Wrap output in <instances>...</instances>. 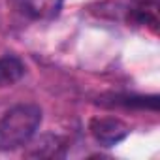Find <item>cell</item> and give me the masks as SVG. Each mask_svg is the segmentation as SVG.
<instances>
[{"mask_svg":"<svg viewBox=\"0 0 160 160\" xmlns=\"http://www.w3.org/2000/svg\"><path fill=\"white\" fill-rule=\"evenodd\" d=\"M136 2H139L141 6H147V8H156L158 0H136Z\"/></svg>","mask_w":160,"mask_h":160,"instance_id":"cell-5","label":"cell"},{"mask_svg":"<svg viewBox=\"0 0 160 160\" xmlns=\"http://www.w3.org/2000/svg\"><path fill=\"white\" fill-rule=\"evenodd\" d=\"M42 109L36 104H19L0 119V151L10 152L27 145L42 124Z\"/></svg>","mask_w":160,"mask_h":160,"instance_id":"cell-1","label":"cell"},{"mask_svg":"<svg viewBox=\"0 0 160 160\" xmlns=\"http://www.w3.org/2000/svg\"><path fill=\"white\" fill-rule=\"evenodd\" d=\"M89 132L102 147H115L128 138L130 128L117 117H94L89 122Z\"/></svg>","mask_w":160,"mask_h":160,"instance_id":"cell-2","label":"cell"},{"mask_svg":"<svg viewBox=\"0 0 160 160\" xmlns=\"http://www.w3.org/2000/svg\"><path fill=\"white\" fill-rule=\"evenodd\" d=\"M25 75V64L15 55L0 57V87H12Z\"/></svg>","mask_w":160,"mask_h":160,"instance_id":"cell-3","label":"cell"},{"mask_svg":"<svg viewBox=\"0 0 160 160\" xmlns=\"http://www.w3.org/2000/svg\"><path fill=\"white\" fill-rule=\"evenodd\" d=\"M115 106L124 108H147L156 111L158 109V96H115Z\"/></svg>","mask_w":160,"mask_h":160,"instance_id":"cell-4","label":"cell"}]
</instances>
